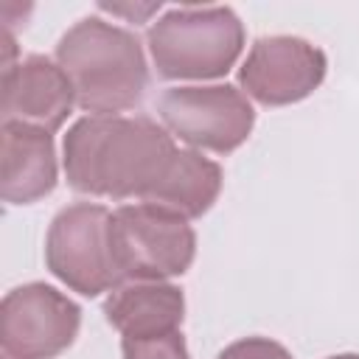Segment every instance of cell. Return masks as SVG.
Instances as JSON below:
<instances>
[{
	"label": "cell",
	"instance_id": "2",
	"mask_svg": "<svg viewBox=\"0 0 359 359\" xmlns=\"http://www.w3.org/2000/svg\"><path fill=\"white\" fill-rule=\"evenodd\" d=\"M56 62L73 84L76 104L90 115L135 109L149 87L140 39L101 17H84L56 45Z\"/></svg>",
	"mask_w": 359,
	"mask_h": 359
},
{
	"label": "cell",
	"instance_id": "10",
	"mask_svg": "<svg viewBox=\"0 0 359 359\" xmlns=\"http://www.w3.org/2000/svg\"><path fill=\"white\" fill-rule=\"evenodd\" d=\"M3 199L8 205H31L56 188L53 135L25 123H3Z\"/></svg>",
	"mask_w": 359,
	"mask_h": 359
},
{
	"label": "cell",
	"instance_id": "4",
	"mask_svg": "<svg viewBox=\"0 0 359 359\" xmlns=\"http://www.w3.org/2000/svg\"><path fill=\"white\" fill-rule=\"evenodd\" d=\"M109 252L121 280H168L191 266L196 236L182 213L132 202L109 213Z\"/></svg>",
	"mask_w": 359,
	"mask_h": 359
},
{
	"label": "cell",
	"instance_id": "16",
	"mask_svg": "<svg viewBox=\"0 0 359 359\" xmlns=\"http://www.w3.org/2000/svg\"><path fill=\"white\" fill-rule=\"evenodd\" d=\"M3 359H11V356H3Z\"/></svg>",
	"mask_w": 359,
	"mask_h": 359
},
{
	"label": "cell",
	"instance_id": "9",
	"mask_svg": "<svg viewBox=\"0 0 359 359\" xmlns=\"http://www.w3.org/2000/svg\"><path fill=\"white\" fill-rule=\"evenodd\" d=\"M76 104V93L59 62L25 56L3 70V123H25L56 132Z\"/></svg>",
	"mask_w": 359,
	"mask_h": 359
},
{
	"label": "cell",
	"instance_id": "3",
	"mask_svg": "<svg viewBox=\"0 0 359 359\" xmlns=\"http://www.w3.org/2000/svg\"><path fill=\"white\" fill-rule=\"evenodd\" d=\"M160 79H219L244 48V25L227 6L168 8L146 34Z\"/></svg>",
	"mask_w": 359,
	"mask_h": 359
},
{
	"label": "cell",
	"instance_id": "1",
	"mask_svg": "<svg viewBox=\"0 0 359 359\" xmlns=\"http://www.w3.org/2000/svg\"><path fill=\"white\" fill-rule=\"evenodd\" d=\"M62 154L73 191L154 202L185 219L208 213L222 191L219 163L180 149L171 132L146 115H84L67 129Z\"/></svg>",
	"mask_w": 359,
	"mask_h": 359
},
{
	"label": "cell",
	"instance_id": "14",
	"mask_svg": "<svg viewBox=\"0 0 359 359\" xmlns=\"http://www.w3.org/2000/svg\"><path fill=\"white\" fill-rule=\"evenodd\" d=\"M101 8L104 11H112V14H123V17H129L132 22H143L149 14H154V11H160V3H149V6H115V3H101Z\"/></svg>",
	"mask_w": 359,
	"mask_h": 359
},
{
	"label": "cell",
	"instance_id": "15",
	"mask_svg": "<svg viewBox=\"0 0 359 359\" xmlns=\"http://www.w3.org/2000/svg\"><path fill=\"white\" fill-rule=\"evenodd\" d=\"M325 359H359V353H337V356H325Z\"/></svg>",
	"mask_w": 359,
	"mask_h": 359
},
{
	"label": "cell",
	"instance_id": "11",
	"mask_svg": "<svg viewBox=\"0 0 359 359\" xmlns=\"http://www.w3.org/2000/svg\"><path fill=\"white\" fill-rule=\"evenodd\" d=\"M104 317L121 337H154L180 331L185 294L165 280H129L115 286L104 300Z\"/></svg>",
	"mask_w": 359,
	"mask_h": 359
},
{
	"label": "cell",
	"instance_id": "5",
	"mask_svg": "<svg viewBox=\"0 0 359 359\" xmlns=\"http://www.w3.org/2000/svg\"><path fill=\"white\" fill-rule=\"evenodd\" d=\"M45 264L65 286L84 297L121 286L109 252V210L95 202L62 208L48 227Z\"/></svg>",
	"mask_w": 359,
	"mask_h": 359
},
{
	"label": "cell",
	"instance_id": "13",
	"mask_svg": "<svg viewBox=\"0 0 359 359\" xmlns=\"http://www.w3.org/2000/svg\"><path fill=\"white\" fill-rule=\"evenodd\" d=\"M216 359H292V353L269 337H244L230 342Z\"/></svg>",
	"mask_w": 359,
	"mask_h": 359
},
{
	"label": "cell",
	"instance_id": "7",
	"mask_svg": "<svg viewBox=\"0 0 359 359\" xmlns=\"http://www.w3.org/2000/svg\"><path fill=\"white\" fill-rule=\"evenodd\" d=\"M81 309L48 283H22L3 297L0 342L11 359H56L79 334Z\"/></svg>",
	"mask_w": 359,
	"mask_h": 359
},
{
	"label": "cell",
	"instance_id": "6",
	"mask_svg": "<svg viewBox=\"0 0 359 359\" xmlns=\"http://www.w3.org/2000/svg\"><path fill=\"white\" fill-rule=\"evenodd\" d=\"M157 115L171 137L216 154L238 149L255 123L252 104L233 84L171 87L160 95Z\"/></svg>",
	"mask_w": 359,
	"mask_h": 359
},
{
	"label": "cell",
	"instance_id": "12",
	"mask_svg": "<svg viewBox=\"0 0 359 359\" xmlns=\"http://www.w3.org/2000/svg\"><path fill=\"white\" fill-rule=\"evenodd\" d=\"M123 359H191L182 331L154 337H121Z\"/></svg>",
	"mask_w": 359,
	"mask_h": 359
},
{
	"label": "cell",
	"instance_id": "8",
	"mask_svg": "<svg viewBox=\"0 0 359 359\" xmlns=\"http://www.w3.org/2000/svg\"><path fill=\"white\" fill-rule=\"evenodd\" d=\"M325 53L300 36H261L252 42L238 81L264 107H286L311 95L325 79Z\"/></svg>",
	"mask_w": 359,
	"mask_h": 359
}]
</instances>
